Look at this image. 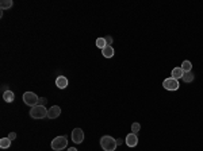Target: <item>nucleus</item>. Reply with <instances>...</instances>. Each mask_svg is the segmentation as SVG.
<instances>
[{"instance_id":"1a4fd4ad","label":"nucleus","mask_w":203,"mask_h":151,"mask_svg":"<svg viewBox=\"0 0 203 151\" xmlns=\"http://www.w3.org/2000/svg\"><path fill=\"white\" fill-rule=\"evenodd\" d=\"M56 85H57V88H60V89H65V88L68 86V78L65 77V76H58V77L56 78Z\"/></svg>"},{"instance_id":"9b49d317","label":"nucleus","mask_w":203,"mask_h":151,"mask_svg":"<svg viewBox=\"0 0 203 151\" xmlns=\"http://www.w3.org/2000/svg\"><path fill=\"white\" fill-rule=\"evenodd\" d=\"M3 99H4L5 103H12L15 100V94L12 90H5V92L3 93Z\"/></svg>"},{"instance_id":"aec40b11","label":"nucleus","mask_w":203,"mask_h":151,"mask_svg":"<svg viewBox=\"0 0 203 151\" xmlns=\"http://www.w3.org/2000/svg\"><path fill=\"white\" fill-rule=\"evenodd\" d=\"M8 138H10V139H11V140H14V139H15V138H16V134H15V132H11V134H10V135H8Z\"/></svg>"},{"instance_id":"20e7f679","label":"nucleus","mask_w":203,"mask_h":151,"mask_svg":"<svg viewBox=\"0 0 203 151\" xmlns=\"http://www.w3.org/2000/svg\"><path fill=\"white\" fill-rule=\"evenodd\" d=\"M23 101H24V104L26 105H29V107H35L37 104H38V101H39V97L37 96L34 92H26L23 94Z\"/></svg>"},{"instance_id":"f8f14e48","label":"nucleus","mask_w":203,"mask_h":151,"mask_svg":"<svg viewBox=\"0 0 203 151\" xmlns=\"http://www.w3.org/2000/svg\"><path fill=\"white\" fill-rule=\"evenodd\" d=\"M183 69L182 68H173L172 70V78H175V80H179V78H183Z\"/></svg>"},{"instance_id":"f257e3e1","label":"nucleus","mask_w":203,"mask_h":151,"mask_svg":"<svg viewBox=\"0 0 203 151\" xmlns=\"http://www.w3.org/2000/svg\"><path fill=\"white\" fill-rule=\"evenodd\" d=\"M100 146H102V149L104 151H115V150H117L118 144H117V140H115L112 136L106 135V136H102Z\"/></svg>"},{"instance_id":"ddd939ff","label":"nucleus","mask_w":203,"mask_h":151,"mask_svg":"<svg viewBox=\"0 0 203 151\" xmlns=\"http://www.w3.org/2000/svg\"><path fill=\"white\" fill-rule=\"evenodd\" d=\"M10 146H11L10 138H2V139H0V147H2V149H8Z\"/></svg>"},{"instance_id":"dca6fc26","label":"nucleus","mask_w":203,"mask_h":151,"mask_svg":"<svg viewBox=\"0 0 203 151\" xmlns=\"http://www.w3.org/2000/svg\"><path fill=\"white\" fill-rule=\"evenodd\" d=\"M182 69H183V72L184 73H187V72H191V69H192V64L190 61H184L183 64H182Z\"/></svg>"},{"instance_id":"7ed1b4c3","label":"nucleus","mask_w":203,"mask_h":151,"mask_svg":"<svg viewBox=\"0 0 203 151\" xmlns=\"http://www.w3.org/2000/svg\"><path fill=\"white\" fill-rule=\"evenodd\" d=\"M50 146L54 151H61L62 149H65V147L68 146V140H67L65 136H57L52 140Z\"/></svg>"},{"instance_id":"6e6552de","label":"nucleus","mask_w":203,"mask_h":151,"mask_svg":"<svg viewBox=\"0 0 203 151\" xmlns=\"http://www.w3.org/2000/svg\"><path fill=\"white\" fill-rule=\"evenodd\" d=\"M125 142H126V144L129 147H136L137 144H138V136H137L136 134H129L126 136V139H125Z\"/></svg>"},{"instance_id":"a211bd4d","label":"nucleus","mask_w":203,"mask_h":151,"mask_svg":"<svg viewBox=\"0 0 203 151\" xmlns=\"http://www.w3.org/2000/svg\"><path fill=\"white\" fill-rule=\"evenodd\" d=\"M141 130V125H140V123H133L132 124V132L133 134H138V131Z\"/></svg>"},{"instance_id":"2eb2a0df","label":"nucleus","mask_w":203,"mask_h":151,"mask_svg":"<svg viewBox=\"0 0 203 151\" xmlns=\"http://www.w3.org/2000/svg\"><path fill=\"white\" fill-rule=\"evenodd\" d=\"M183 81L184 83H192L194 81V74H192V72H187V73H184L183 74Z\"/></svg>"},{"instance_id":"0eeeda50","label":"nucleus","mask_w":203,"mask_h":151,"mask_svg":"<svg viewBox=\"0 0 203 151\" xmlns=\"http://www.w3.org/2000/svg\"><path fill=\"white\" fill-rule=\"evenodd\" d=\"M61 115V108L58 105H53L52 108L48 109V118L49 119H57Z\"/></svg>"},{"instance_id":"f03ea898","label":"nucleus","mask_w":203,"mask_h":151,"mask_svg":"<svg viewBox=\"0 0 203 151\" xmlns=\"http://www.w3.org/2000/svg\"><path fill=\"white\" fill-rule=\"evenodd\" d=\"M30 116L33 119H43L45 116H48V109L45 108V105H35L30 109Z\"/></svg>"},{"instance_id":"412c9836","label":"nucleus","mask_w":203,"mask_h":151,"mask_svg":"<svg viewBox=\"0 0 203 151\" xmlns=\"http://www.w3.org/2000/svg\"><path fill=\"white\" fill-rule=\"evenodd\" d=\"M39 105H45V104H46V99H39Z\"/></svg>"},{"instance_id":"39448f33","label":"nucleus","mask_w":203,"mask_h":151,"mask_svg":"<svg viewBox=\"0 0 203 151\" xmlns=\"http://www.w3.org/2000/svg\"><path fill=\"white\" fill-rule=\"evenodd\" d=\"M162 86H164L167 90H177L179 89V81L175 80V78H172V77H169V78H167V80H164Z\"/></svg>"},{"instance_id":"423d86ee","label":"nucleus","mask_w":203,"mask_h":151,"mask_svg":"<svg viewBox=\"0 0 203 151\" xmlns=\"http://www.w3.org/2000/svg\"><path fill=\"white\" fill-rule=\"evenodd\" d=\"M72 140H73L74 143L80 144L81 142L84 140V131L81 130V128H74V130L72 131Z\"/></svg>"},{"instance_id":"5701e85b","label":"nucleus","mask_w":203,"mask_h":151,"mask_svg":"<svg viewBox=\"0 0 203 151\" xmlns=\"http://www.w3.org/2000/svg\"><path fill=\"white\" fill-rule=\"evenodd\" d=\"M68 151H77V149H74V147H71V149H68Z\"/></svg>"},{"instance_id":"4be33fe9","label":"nucleus","mask_w":203,"mask_h":151,"mask_svg":"<svg viewBox=\"0 0 203 151\" xmlns=\"http://www.w3.org/2000/svg\"><path fill=\"white\" fill-rule=\"evenodd\" d=\"M117 144L119 146V144H122V139H117Z\"/></svg>"},{"instance_id":"4468645a","label":"nucleus","mask_w":203,"mask_h":151,"mask_svg":"<svg viewBox=\"0 0 203 151\" xmlns=\"http://www.w3.org/2000/svg\"><path fill=\"white\" fill-rule=\"evenodd\" d=\"M12 0H2L0 2V8L2 9H8V8H11L12 7Z\"/></svg>"},{"instance_id":"9d476101","label":"nucleus","mask_w":203,"mask_h":151,"mask_svg":"<svg viewBox=\"0 0 203 151\" xmlns=\"http://www.w3.org/2000/svg\"><path fill=\"white\" fill-rule=\"evenodd\" d=\"M102 54L104 58H111L112 55H114V49H112V46H106L104 49H102Z\"/></svg>"},{"instance_id":"f3484780","label":"nucleus","mask_w":203,"mask_h":151,"mask_svg":"<svg viewBox=\"0 0 203 151\" xmlns=\"http://www.w3.org/2000/svg\"><path fill=\"white\" fill-rule=\"evenodd\" d=\"M96 46H98L99 49H104V47L107 46L104 38H98V39H96Z\"/></svg>"},{"instance_id":"6ab92c4d","label":"nucleus","mask_w":203,"mask_h":151,"mask_svg":"<svg viewBox=\"0 0 203 151\" xmlns=\"http://www.w3.org/2000/svg\"><path fill=\"white\" fill-rule=\"evenodd\" d=\"M104 39H106V43H107L108 46H111V43H112V38H111V37H106Z\"/></svg>"}]
</instances>
